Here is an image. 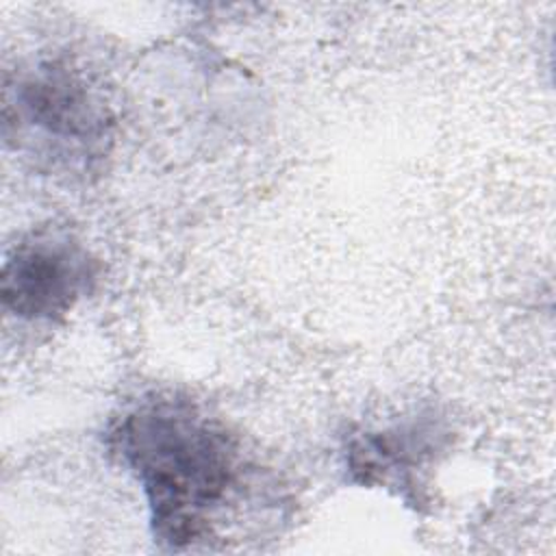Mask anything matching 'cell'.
Listing matches in <instances>:
<instances>
[{"mask_svg": "<svg viewBox=\"0 0 556 556\" xmlns=\"http://www.w3.org/2000/svg\"><path fill=\"white\" fill-rule=\"evenodd\" d=\"M106 443L139 482L154 541L167 549L217 541L258 486L241 441L191 400L141 397L111 424Z\"/></svg>", "mask_w": 556, "mask_h": 556, "instance_id": "cell-1", "label": "cell"}, {"mask_svg": "<svg viewBox=\"0 0 556 556\" xmlns=\"http://www.w3.org/2000/svg\"><path fill=\"white\" fill-rule=\"evenodd\" d=\"M4 124L17 143L56 163H87L104 152L109 115L87 80L70 65L48 61L7 85Z\"/></svg>", "mask_w": 556, "mask_h": 556, "instance_id": "cell-2", "label": "cell"}, {"mask_svg": "<svg viewBox=\"0 0 556 556\" xmlns=\"http://www.w3.org/2000/svg\"><path fill=\"white\" fill-rule=\"evenodd\" d=\"M98 278V263L70 235L37 232L7 254L2 306L24 321H54L85 298Z\"/></svg>", "mask_w": 556, "mask_h": 556, "instance_id": "cell-3", "label": "cell"}]
</instances>
